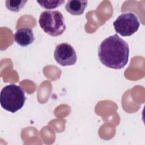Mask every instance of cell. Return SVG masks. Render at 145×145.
Here are the masks:
<instances>
[{
  "label": "cell",
  "instance_id": "6da1fadb",
  "mask_svg": "<svg viewBox=\"0 0 145 145\" xmlns=\"http://www.w3.org/2000/svg\"><path fill=\"white\" fill-rule=\"evenodd\" d=\"M129 47L117 34L105 39L98 48V57L103 65L113 69H121L128 62Z\"/></svg>",
  "mask_w": 145,
  "mask_h": 145
},
{
  "label": "cell",
  "instance_id": "7a4b0ae2",
  "mask_svg": "<svg viewBox=\"0 0 145 145\" xmlns=\"http://www.w3.org/2000/svg\"><path fill=\"white\" fill-rule=\"evenodd\" d=\"M25 96L23 89L19 86L11 84L2 89L0 95L1 106L6 110L15 113L23 106Z\"/></svg>",
  "mask_w": 145,
  "mask_h": 145
},
{
  "label": "cell",
  "instance_id": "3957f363",
  "mask_svg": "<svg viewBox=\"0 0 145 145\" xmlns=\"http://www.w3.org/2000/svg\"><path fill=\"white\" fill-rule=\"evenodd\" d=\"M39 23L45 33L53 37L61 35L66 29L63 16L57 10L42 12Z\"/></svg>",
  "mask_w": 145,
  "mask_h": 145
},
{
  "label": "cell",
  "instance_id": "277c9868",
  "mask_svg": "<svg viewBox=\"0 0 145 145\" xmlns=\"http://www.w3.org/2000/svg\"><path fill=\"white\" fill-rule=\"evenodd\" d=\"M113 25L116 32L125 37L135 33L140 26V23L135 14L125 12L118 16Z\"/></svg>",
  "mask_w": 145,
  "mask_h": 145
},
{
  "label": "cell",
  "instance_id": "5b68a950",
  "mask_svg": "<svg viewBox=\"0 0 145 145\" xmlns=\"http://www.w3.org/2000/svg\"><path fill=\"white\" fill-rule=\"evenodd\" d=\"M54 57L56 62L63 66L73 65L76 63L77 59L76 54L74 48L66 42L61 43L56 46Z\"/></svg>",
  "mask_w": 145,
  "mask_h": 145
},
{
  "label": "cell",
  "instance_id": "8992f818",
  "mask_svg": "<svg viewBox=\"0 0 145 145\" xmlns=\"http://www.w3.org/2000/svg\"><path fill=\"white\" fill-rule=\"evenodd\" d=\"M14 40L21 46H27L31 44L35 40L32 28L25 27L18 29L14 35Z\"/></svg>",
  "mask_w": 145,
  "mask_h": 145
},
{
  "label": "cell",
  "instance_id": "52a82bcc",
  "mask_svg": "<svg viewBox=\"0 0 145 145\" xmlns=\"http://www.w3.org/2000/svg\"><path fill=\"white\" fill-rule=\"evenodd\" d=\"M87 4V1H68L66 4L65 9L72 15H80L84 12Z\"/></svg>",
  "mask_w": 145,
  "mask_h": 145
},
{
  "label": "cell",
  "instance_id": "ba28073f",
  "mask_svg": "<svg viewBox=\"0 0 145 145\" xmlns=\"http://www.w3.org/2000/svg\"><path fill=\"white\" fill-rule=\"evenodd\" d=\"M27 2V1L7 0L5 3L8 10L14 12H19L24 7Z\"/></svg>",
  "mask_w": 145,
  "mask_h": 145
},
{
  "label": "cell",
  "instance_id": "9c48e42d",
  "mask_svg": "<svg viewBox=\"0 0 145 145\" xmlns=\"http://www.w3.org/2000/svg\"><path fill=\"white\" fill-rule=\"evenodd\" d=\"M37 2L44 8L53 9L62 5L65 2V1H37Z\"/></svg>",
  "mask_w": 145,
  "mask_h": 145
}]
</instances>
